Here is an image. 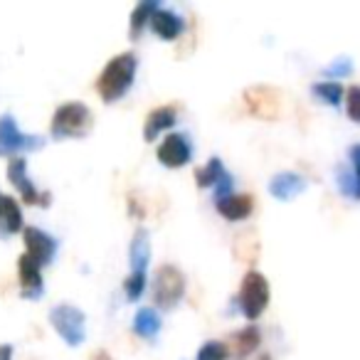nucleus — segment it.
Wrapping results in <instances>:
<instances>
[{"label": "nucleus", "mask_w": 360, "mask_h": 360, "mask_svg": "<svg viewBox=\"0 0 360 360\" xmlns=\"http://www.w3.org/2000/svg\"><path fill=\"white\" fill-rule=\"evenodd\" d=\"M215 207L222 217H227L230 222H237V220L250 217L252 207H255V200H252V195H235V193H230L227 198L215 200Z\"/></svg>", "instance_id": "nucleus-15"}, {"label": "nucleus", "mask_w": 360, "mask_h": 360, "mask_svg": "<svg viewBox=\"0 0 360 360\" xmlns=\"http://www.w3.org/2000/svg\"><path fill=\"white\" fill-rule=\"evenodd\" d=\"M155 8H158L155 0H143V3H139V6L134 8V13H131V27H129L131 40H139V37L143 35V27L148 25Z\"/></svg>", "instance_id": "nucleus-20"}, {"label": "nucleus", "mask_w": 360, "mask_h": 360, "mask_svg": "<svg viewBox=\"0 0 360 360\" xmlns=\"http://www.w3.org/2000/svg\"><path fill=\"white\" fill-rule=\"evenodd\" d=\"M245 104L257 119H276L281 111V91L269 84H257L245 91Z\"/></svg>", "instance_id": "nucleus-7"}, {"label": "nucleus", "mask_w": 360, "mask_h": 360, "mask_svg": "<svg viewBox=\"0 0 360 360\" xmlns=\"http://www.w3.org/2000/svg\"><path fill=\"white\" fill-rule=\"evenodd\" d=\"M222 173H225V165H222L220 158H215V155H212V158L207 160V163L202 165V168L195 170V183H198V188H210V186H215L217 180L222 178Z\"/></svg>", "instance_id": "nucleus-22"}, {"label": "nucleus", "mask_w": 360, "mask_h": 360, "mask_svg": "<svg viewBox=\"0 0 360 360\" xmlns=\"http://www.w3.org/2000/svg\"><path fill=\"white\" fill-rule=\"evenodd\" d=\"M8 178H11L13 188L22 195L25 205H40V207H50V193H40L32 180L27 178V158H13L8 163Z\"/></svg>", "instance_id": "nucleus-8"}, {"label": "nucleus", "mask_w": 360, "mask_h": 360, "mask_svg": "<svg viewBox=\"0 0 360 360\" xmlns=\"http://www.w3.org/2000/svg\"><path fill=\"white\" fill-rule=\"evenodd\" d=\"M323 75L326 77H348V75H353V62H350V57H338V60H333L328 67H323Z\"/></svg>", "instance_id": "nucleus-26"}, {"label": "nucleus", "mask_w": 360, "mask_h": 360, "mask_svg": "<svg viewBox=\"0 0 360 360\" xmlns=\"http://www.w3.org/2000/svg\"><path fill=\"white\" fill-rule=\"evenodd\" d=\"M42 146H45L42 136L22 134L11 114L0 116V158H8V155L15 153H27V150H40Z\"/></svg>", "instance_id": "nucleus-6"}, {"label": "nucleus", "mask_w": 360, "mask_h": 360, "mask_svg": "<svg viewBox=\"0 0 360 360\" xmlns=\"http://www.w3.org/2000/svg\"><path fill=\"white\" fill-rule=\"evenodd\" d=\"M124 289H126L129 301H139L141 294H143V289H146V274H141V271H131L124 281Z\"/></svg>", "instance_id": "nucleus-25"}, {"label": "nucleus", "mask_w": 360, "mask_h": 360, "mask_svg": "<svg viewBox=\"0 0 360 360\" xmlns=\"http://www.w3.org/2000/svg\"><path fill=\"white\" fill-rule=\"evenodd\" d=\"M338 188H340V193H345V195L350 198V200H358V170L340 168L338 170Z\"/></svg>", "instance_id": "nucleus-23"}, {"label": "nucleus", "mask_w": 360, "mask_h": 360, "mask_svg": "<svg viewBox=\"0 0 360 360\" xmlns=\"http://www.w3.org/2000/svg\"><path fill=\"white\" fill-rule=\"evenodd\" d=\"M306 186H309V180L304 175L294 173V170H284L269 180V193L276 200H294L299 193L306 191Z\"/></svg>", "instance_id": "nucleus-12"}, {"label": "nucleus", "mask_w": 360, "mask_h": 360, "mask_svg": "<svg viewBox=\"0 0 360 360\" xmlns=\"http://www.w3.org/2000/svg\"><path fill=\"white\" fill-rule=\"evenodd\" d=\"M129 262H131V271L146 274V266H148V262H150V242H148V232L146 230H136L134 240H131Z\"/></svg>", "instance_id": "nucleus-18"}, {"label": "nucleus", "mask_w": 360, "mask_h": 360, "mask_svg": "<svg viewBox=\"0 0 360 360\" xmlns=\"http://www.w3.org/2000/svg\"><path fill=\"white\" fill-rule=\"evenodd\" d=\"M259 340H262L259 328H257V326H247V328L237 330V333L232 335V343L227 345V350L232 348V353H235L237 358H247V355L259 348Z\"/></svg>", "instance_id": "nucleus-19"}, {"label": "nucleus", "mask_w": 360, "mask_h": 360, "mask_svg": "<svg viewBox=\"0 0 360 360\" xmlns=\"http://www.w3.org/2000/svg\"><path fill=\"white\" fill-rule=\"evenodd\" d=\"M269 281L262 271L250 269L242 279L240 286V309L242 314L247 316L250 321L259 319L264 314V309L269 306Z\"/></svg>", "instance_id": "nucleus-5"}, {"label": "nucleus", "mask_w": 360, "mask_h": 360, "mask_svg": "<svg viewBox=\"0 0 360 360\" xmlns=\"http://www.w3.org/2000/svg\"><path fill=\"white\" fill-rule=\"evenodd\" d=\"M148 22L155 35L163 37V40H175V37L183 32V27H186V22H183V18H180L178 13L168 11V8H160V6L153 11Z\"/></svg>", "instance_id": "nucleus-14"}, {"label": "nucleus", "mask_w": 360, "mask_h": 360, "mask_svg": "<svg viewBox=\"0 0 360 360\" xmlns=\"http://www.w3.org/2000/svg\"><path fill=\"white\" fill-rule=\"evenodd\" d=\"M22 240H25V250H27L25 255L30 257L37 266L52 264L57 250H60V245H57L55 237L47 235L45 230H40V227H32V225L22 230Z\"/></svg>", "instance_id": "nucleus-9"}, {"label": "nucleus", "mask_w": 360, "mask_h": 360, "mask_svg": "<svg viewBox=\"0 0 360 360\" xmlns=\"http://www.w3.org/2000/svg\"><path fill=\"white\" fill-rule=\"evenodd\" d=\"M175 121H178V111L173 104L165 106H155L148 116H146V129H143V139L146 141H155L163 131L173 129Z\"/></svg>", "instance_id": "nucleus-13"}, {"label": "nucleus", "mask_w": 360, "mask_h": 360, "mask_svg": "<svg viewBox=\"0 0 360 360\" xmlns=\"http://www.w3.org/2000/svg\"><path fill=\"white\" fill-rule=\"evenodd\" d=\"M136 70H139V57L136 52H121L116 55L109 65L101 70L99 79H96V91L106 104L119 101L126 91L131 89L136 79Z\"/></svg>", "instance_id": "nucleus-1"}, {"label": "nucleus", "mask_w": 360, "mask_h": 360, "mask_svg": "<svg viewBox=\"0 0 360 360\" xmlns=\"http://www.w3.org/2000/svg\"><path fill=\"white\" fill-rule=\"evenodd\" d=\"M50 323L55 326V330L62 335L67 345L77 348L84 343L86 338V316L82 309L72 304H57L50 309Z\"/></svg>", "instance_id": "nucleus-4"}, {"label": "nucleus", "mask_w": 360, "mask_h": 360, "mask_svg": "<svg viewBox=\"0 0 360 360\" xmlns=\"http://www.w3.org/2000/svg\"><path fill=\"white\" fill-rule=\"evenodd\" d=\"M22 230V212L20 205L11 195L0 193V237L15 235Z\"/></svg>", "instance_id": "nucleus-16"}, {"label": "nucleus", "mask_w": 360, "mask_h": 360, "mask_svg": "<svg viewBox=\"0 0 360 360\" xmlns=\"http://www.w3.org/2000/svg\"><path fill=\"white\" fill-rule=\"evenodd\" d=\"M358 96H360V89L358 86H348L345 89V94H343V99H345V106H348V116H350V121H358Z\"/></svg>", "instance_id": "nucleus-27"}, {"label": "nucleus", "mask_w": 360, "mask_h": 360, "mask_svg": "<svg viewBox=\"0 0 360 360\" xmlns=\"http://www.w3.org/2000/svg\"><path fill=\"white\" fill-rule=\"evenodd\" d=\"M18 279H20V289H22V296L30 301H37L45 291V281H42V274H40V266L30 259L27 255H22L18 259Z\"/></svg>", "instance_id": "nucleus-11"}, {"label": "nucleus", "mask_w": 360, "mask_h": 360, "mask_svg": "<svg viewBox=\"0 0 360 360\" xmlns=\"http://www.w3.org/2000/svg\"><path fill=\"white\" fill-rule=\"evenodd\" d=\"M91 126H94V116H91L89 106L79 104V101H70L55 111L50 134L55 139H84L91 131Z\"/></svg>", "instance_id": "nucleus-2"}, {"label": "nucleus", "mask_w": 360, "mask_h": 360, "mask_svg": "<svg viewBox=\"0 0 360 360\" xmlns=\"http://www.w3.org/2000/svg\"><path fill=\"white\" fill-rule=\"evenodd\" d=\"M89 360H114V358H111V355L106 353V350H94Z\"/></svg>", "instance_id": "nucleus-29"}, {"label": "nucleus", "mask_w": 360, "mask_h": 360, "mask_svg": "<svg viewBox=\"0 0 360 360\" xmlns=\"http://www.w3.org/2000/svg\"><path fill=\"white\" fill-rule=\"evenodd\" d=\"M160 328H163V321H160V316L155 309L143 306V309L136 311V316H134L136 335H141V338H146V340H153L155 335L160 333Z\"/></svg>", "instance_id": "nucleus-17"}, {"label": "nucleus", "mask_w": 360, "mask_h": 360, "mask_svg": "<svg viewBox=\"0 0 360 360\" xmlns=\"http://www.w3.org/2000/svg\"><path fill=\"white\" fill-rule=\"evenodd\" d=\"M227 345L220 343V340H207L200 350H198V358L195 360H227Z\"/></svg>", "instance_id": "nucleus-24"}, {"label": "nucleus", "mask_w": 360, "mask_h": 360, "mask_svg": "<svg viewBox=\"0 0 360 360\" xmlns=\"http://www.w3.org/2000/svg\"><path fill=\"white\" fill-rule=\"evenodd\" d=\"M191 158L193 143L186 134H168L158 146V160L168 168H180V165L191 163Z\"/></svg>", "instance_id": "nucleus-10"}, {"label": "nucleus", "mask_w": 360, "mask_h": 360, "mask_svg": "<svg viewBox=\"0 0 360 360\" xmlns=\"http://www.w3.org/2000/svg\"><path fill=\"white\" fill-rule=\"evenodd\" d=\"M311 94L328 106H340L345 89H343V84H338V82H314V84H311Z\"/></svg>", "instance_id": "nucleus-21"}, {"label": "nucleus", "mask_w": 360, "mask_h": 360, "mask_svg": "<svg viewBox=\"0 0 360 360\" xmlns=\"http://www.w3.org/2000/svg\"><path fill=\"white\" fill-rule=\"evenodd\" d=\"M186 294V276L175 264H163L153 276V301L158 309L170 311L180 304Z\"/></svg>", "instance_id": "nucleus-3"}, {"label": "nucleus", "mask_w": 360, "mask_h": 360, "mask_svg": "<svg viewBox=\"0 0 360 360\" xmlns=\"http://www.w3.org/2000/svg\"><path fill=\"white\" fill-rule=\"evenodd\" d=\"M11 358H13V345L3 343L0 345V360H11Z\"/></svg>", "instance_id": "nucleus-28"}]
</instances>
